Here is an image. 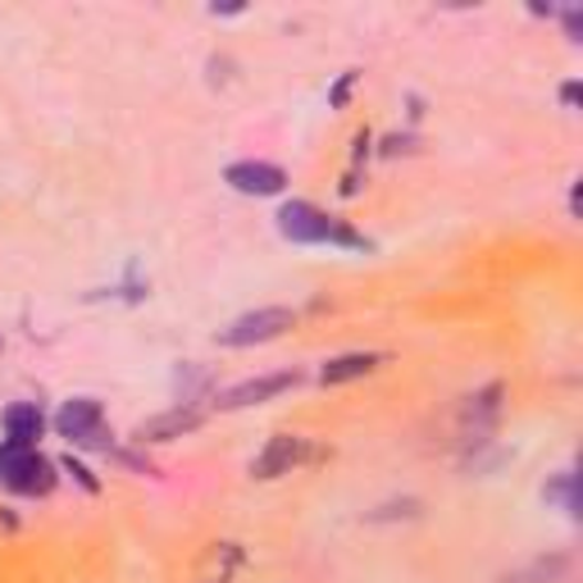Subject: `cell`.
I'll return each instance as SVG.
<instances>
[{
	"instance_id": "obj_10",
	"label": "cell",
	"mask_w": 583,
	"mask_h": 583,
	"mask_svg": "<svg viewBox=\"0 0 583 583\" xmlns=\"http://www.w3.org/2000/svg\"><path fill=\"white\" fill-rule=\"evenodd\" d=\"M378 361H383V356H374V352H352V356H333V361H324V369H320V383H324V387H337V383L365 378L369 369H378Z\"/></svg>"
},
{
	"instance_id": "obj_12",
	"label": "cell",
	"mask_w": 583,
	"mask_h": 583,
	"mask_svg": "<svg viewBox=\"0 0 583 583\" xmlns=\"http://www.w3.org/2000/svg\"><path fill=\"white\" fill-rule=\"evenodd\" d=\"M561 574H565V556H542L516 574H507L501 583H561Z\"/></svg>"
},
{
	"instance_id": "obj_5",
	"label": "cell",
	"mask_w": 583,
	"mask_h": 583,
	"mask_svg": "<svg viewBox=\"0 0 583 583\" xmlns=\"http://www.w3.org/2000/svg\"><path fill=\"white\" fill-rule=\"evenodd\" d=\"M296 383H301L296 369H279V374L242 378V383L223 387V393L215 397V406H219V410H247V406H260V402H274V397H283V393H292Z\"/></svg>"
},
{
	"instance_id": "obj_13",
	"label": "cell",
	"mask_w": 583,
	"mask_h": 583,
	"mask_svg": "<svg viewBox=\"0 0 583 583\" xmlns=\"http://www.w3.org/2000/svg\"><path fill=\"white\" fill-rule=\"evenodd\" d=\"M37 447H19V443H0V488H10L14 483V475L23 470V465H28V456H32Z\"/></svg>"
},
{
	"instance_id": "obj_8",
	"label": "cell",
	"mask_w": 583,
	"mask_h": 583,
	"mask_svg": "<svg viewBox=\"0 0 583 583\" xmlns=\"http://www.w3.org/2000/svg\"><path fill=\"white\" fill-rule=\"evenodd\" d=\"M305 460V438H296V434H274L264 447H260V456L251 460V479H283V475H292L296 465Z\"/></svg>"
},
{
	"instance_id": "obj_7",
	"label": "cell",
	"mask_w": 583,
	"mask_h": 583,
	"mask_svg": "<svg viewBox=\"0 0 583 583\" xmlns=\"http://www.w3.org/2000/svg\"><path fill=\"white\" fill-rule=\"evenodd\" d=\"M223 183L242 197H279L288 187V169L283 165H269V160H238L223 169Z\"/></svg>"
},
{
	"instance_id": "obj_14",
	"label": "cell",
	"mask_w": 583,
	"mask_h": 583,
	"mask_svg": "<svg viewBox=\"0 0 583 583\" xmlns=\"http://www.w3.org/2000/svg\"><path fill=\"white\" fill-rule=\"evenodd\" d=\"M64 475H73L77 483H83V492H92V497L101 492V479H96V475L87 470V465H83V460H73V456H64Z\"/></svg>"
},
{
	"instance_id": "obj_2",
	"label": "cell",
	"mask_w": 583,
	"mask_h": 583,
	"mask_svg": "<svg viewBox=\"0 0 583 583\" xmlns=\"http://www.w3.org/2000/svg\"><path fill=\"white\" fill-rule=\"evenodd\" d=\"M55 434L69 438L73 447H101V451H110V443H105V410H101L96 397L64 402L60 415H55Z\"/></svg>"
},
{
	"instance_id": "obj_1",
	"label": "cell",
	"mask_w": 583,
	"mask_h": 583,
	"mask_svg": "<svg viewBox=\"0 0 583 583\" xmlns=\"http://www.w3.org/2000/svg\"><path fill=\"white\" fill-rule=\"evenodd\" d=\"M279 232L288 242H296V247H324V242H333V247H369L361 232H352L342 219H329L320 206H310V201H288L283 210H279Z\"/></svg>"
},
{
	"instance_id": "obj_16",
	"label": "cell",
	"mask_w": 583,
	"mask_h": 583,
	"mask_svg": "<svg viewBox=\"0 0 583 583\" xmlns=\"http://www.w3.org/2000/svg\"><path fill=\"white\" fill-rule=\"evenodd\" d=\"M352 87H356V73H342V77H337V87L329 92V105H333V110H342V105H346V96H352Z\"/></svg>"
},
{
	"instance_id": "obj_11",
	"label": "cell",
	"mask_w": 583,
	"mask_h": 583,
	"mask_svg": "<svg viewBox=\"0 0 583 583\" xmlns=\"http://www.w3.org/2000/svg\"><path fill=\"white\" fill-rule=\"evenodd\" d=\"M55 488V465L42 456V451H32L28 456V465L14 475V483H10V492H23V497H46Z\"/></svg>"
},
{
	"instance_id": "obj_9",
	"label": "cell",
	"mask_w": 583,
	"mask_h": 583,
	"mask_svg": "<svg viewBox=\"0 0 583 583\" xmlns=\"http://www.w3.org/2000/svg\"><path fill=\"white\" fill-rule=\"evenodd\" d=\"M0 424H6V438L19 447H37V438L46 434V415L37 410V402H14Z\"/></svg>"
},
{
	"instance_id": "obj_18",
	"label": "cell",
	"mask_w": 583,
	"mask_h": 583,
	"mask_svg": "<svg viewBox=\"0 0 583 583\" xmlns=\"http://www.w3.org/2000/svg\"><path fill=\"white\" fill-rule=\"evenodd\" d=\"M561 101H565V105H579V83H565V87H561Z\"/></svg>"
},
{
	"instance_id": "obj_6",
	"label": "cell",
	"mask_w": 583,
	"mask_h": 583,
	"mask_svg": "<svg viewBox=\"0 0 583 583\" xmlns=\"http://www.w3.org/2000/svg\"><path fill=\"white\" fill-rule=\"evenodd\" d=\"M201 419H206L201 406H183V402H178L174 410H160V415L142 419L137 429H133V443L146 447V443H174V438H187L191 429H201Z\"/></svg>"
},
{
	"instance_id": "obj_17",
	"label": "cell",
	"mask_w": 583,
	"mask_h": 583,
	"mask_svg": "<svg viewBox=\"0 0 583 583\" xmlns=\"http://www.w3.org/2000/svg\"><path fill=\"white\" fill-rule=\"evenodd\" d=\"M565 32H570V42H579V32H583V14L579 10L565 14Z\"/></svg>"
},
{
	"instance_id": "obj_3",
	"label": "cell",
	"mask_w": 583,
	"mask_h": 583,
	"mask_svg": "<svg viewBox=\"0 0 583 583\" xmlns=\"http://www.w3.org/2000/svg\"><path fill=\"white\" fill-rule=\"evenodd\" d=\"M296 324V315L288 305H260V310H247V315H238L228 329H219V342L223 346H256V342H269L279 337Z\"/></svg>"
},
{
	"instance_id": "obj_4",
	"label": "cell",
	"mask_w": 583,
	"mask_h": 583,
	"mask_svg": "<svg viewBox=\"0 0 583 583\" xmlns=\"http://www.w3.org/2000/svg\"><path fill=\"white\" fill-rule=\"evenodd\" d=\"M501 397H507V387L501 383H488L475 397H465V410H460V443L465 447L479 451L483 443H492L497 419H501Z\"/></svg>"
},
{
	"instance_id": "obj_15",
	"label": "cell",
	"mask_w": 583,
	"mask_h": 583,
	"mask_svg": "<svg viewBox=\"0 0 583 583\" xmlns=\"http://www.w3.org/2000/svg\"><path fill=\"white\" fill-rule=\"evenodd\" d=\"M548 497H561V501H565V511L574 516V511H579V501H574V475H561V483H552Z\"/></svg>"
}]
</instances>
